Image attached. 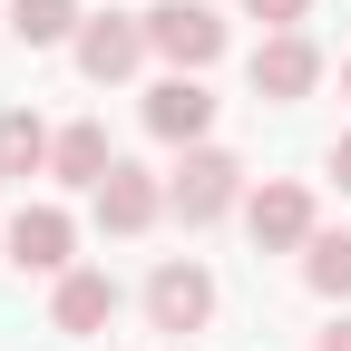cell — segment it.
Returning <instances> with one entry per match:
<instances>
[{"label":"cell","instance_id":"cell-11","mask_svg":"<svg viewBox=\"0 0 351 351\" xmlns=\"http://www.w3.org/2000/svg\"><path fill=\"white\" fill-rule=\"evenodd\" d=\"M59 313H69V322H98V313H108V283H69Z\"/></svg>","mask_w":351,"mask_h":351},{"label":"cell","instance_id":"cell-10","mask_svg":"<svg viewBox=\"0 0 351 351\" xmlns=\"http://www.w3.org/2000/svg\"><path fill=\"white\" fill-rule=\"evenodd\" d=\"M39 156V127L29 117H0V166H29Z\"/></svg>","mask_w":351,"mask_h":351},{"label":"cell","instance_id":"cell-8","mask_svg":"<svg viewBox=\"0 0 351 351\" xmlns=\"http://www.w3.org/2000/svg\"><path fill=\"white\" fill-rule=\"evenodd\" d=\"M127 59H137V39H127V29H98V39H88V69H98V78L127 69Z\"/></svg>","mask_w":351,"mask_h":351},{"label":"cell","instance_id":"cell-9","mask_svg":"<svg viewBox=\"0 0 351 351\" xmlns=\"http://www.w3.org/2000/svg\"><path fill=\"white\" fill-rule=\"evenodd\" d=\"M254 225H263V234H302V195H263Z\"/></svg>","mask_w":351,"mask_h":351},{"label":"cell","instance_id":"cell-5","mask_svg":"<svg viewBox=\"0 0 351 351\" xmlns=\"http://www.w3.org/2000/svg\"><path fill=\"white\" fill-rule=\"evenodd\" d=\"M263 88H283V98H293V88L302 78H313V49H263V69H254Z\"/></svg>","mask_w":351,"mask_h":351},{"label":"cell","instance_id":"cell-1","mask_svg":"<svg viewBox=\"0 0 351 351\" xmlns=\"http://www.w3.org/2000/svg\"><path fill=\"white\" fill-rule=\"evenodd\" d=\"M156 39H166L176 59H205V49H215V20H205V10H166V20H156Z\"/></svg>","mask_w":351,"mask_h":351},{"label":"cell","instance_id":"cell-4","mask_svg":"<svg viewBox=\"0 0 351 351\" xmlns=\"http://www.w3.org/2000/svg\"><path fill=\"white\" fill-rule=\"evenodd\" d=\"M225 176H234L225 156H205V166H186V205H195V215H215V205H225Z\"/></svg>","mask_w":351,"mask_h":351},{"label":"cell","instance_id":"cell-15","mask_svg":"<svg viewBox=\"0 0 351 351\" xmlns=\"http://www.w3.org/2000/svg\"><path fill=\"white\" fill-rule=\"evenodd\" d=\"M341 186H351V147H341Z\"/></svg>","mask_w":351,"mask_h":351},{"label":"cell","instance_id":"cell-13","mask_svg":"<svg viewBox=\"0 0 351 351\" xmlns=\"http://www.w3.org/2000/svg\"><path fill=\"white\" fill-rule=\"evenodd\" d=\"M322 283H351V244H322Z\"/></svg>","mask_w":351,"mask_h":351},{"label":"cell","instance_id":"cell-16","mask_svg":"<svg viewBox=\"0 0 351 351\" xmlns=\"http://www.w3.org/2000/svg\"><path fill=\"white\" fill-rule=\"evenodd\" d=\"M332 351H351V332H332Z\"/></svg>","mask_w":351,"mask_h":351},{"label":"cell","instance_id":"cell-6","mask_svg":"<svg viewBox=\"0 0 351 351\" xmlns=\"http://www.w3.org/2000/svg\"><path fill=\"white\" fill-rule=\"evenodd\" d=\"M69 29V0H20V39H59Z\"/></svg>","mask_w":351,"mask_h":351},{"label":"cell","instance_id":"cell-7","mask_svg":"<svg viewBox=\"0 0 351 351\" xmlns=\"http://www.w3.org/2000/svg\"><path fill=\"white\" fill-rule=\"evenodd\" d=\"M156 127H166V137H176V127H205V98H195V88H166V98H156Z\"/></svg>","mask_w":351,"mask_h":351},{"label":"cell","instance_id":"cell-12","mask_svg":"<svg viewBox=\"0 0 351 351\" xmlns=\"http://www.w3.org/2000/svg\"><path fill=\"white\" fill-rule=\"evenodd\" d=\"M59 166H69V176H98V127H78V137L59 147Z\"/></svg>","mask_w":351,"mask_h":351},{"label":"cell","instance_id":"cell-14","mask_svg":"<svg viewBox=\"0 0 351 351\" xmlns=\"http://www.w3.org/2000/svg\"><path fill=\"white\" fill-rule=\"evenodd\" d=\"M254 10H293V0H254Z\"/></svg>","mask_w":351,"mask_h":351},{"label":"cell","instance_id":"cell-3","mask_svg":"<svg viewBox=\"0 0 351 351\" xmlns=\"http://www.w3.org/2000/svg\"><path fill=\"white\" fill-rule=\"evenodd\" d=\"M59 244H69L59 215H20V263H59Z\"/></svg>","mask_w":351,"mask_h":351},{"label":"cell","instance_id":"cell-2","mask_svg":"<svg viewBox=\"0 0 351 351\" xmlns=\"http://www.w3.org/2000/svg\"><path fill=\"white\" fill-rule=\"evenodd\" d=\"M156 313H166L176 332H186V322L205 313V283H195V274H166V283H156Z\"/></svg>","mask_w":351,"mask_h":351}]
</instances>
